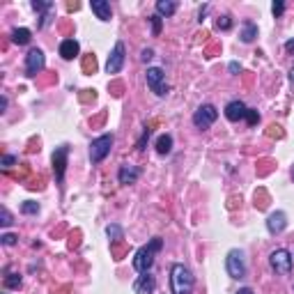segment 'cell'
<instances>
[{"label": "cell", "mask_w": 294, "mask_h": 294, "mask_svg": "<svg viewBox=\"0 0 294 294\" xmlns=\"http://www.w3.org/2000/svg\"><path fill=\"white\" fill-rule=\"evenodd\" d=\"M5 288H7V290L21 288V276H18V274H7V278H5Z\"/></svg>", "instance_id": "obj_21"}, {"label": "cell", "mask_w": 294, "mask_h": 294, "mask_svg": "<svg viewBox=\"0 0 294 294\" xmlns=\"http://www.w3.org/2000/svg\"><path fill=\"white\" fill-rule=\"evenodd\" d=\"M147 85H150L152 92H156L159 97L168 95V85L163 83V72L159 69V67H152V69H147Z\"/></svg>", "instance_id": "obj_7"}, {"label": "cell", "mask_w": 294, "mask_h": 294, "mask_svg": "<svg viewBox=\"0 0 294 294\" xmlns=\"http://www.w3.org/2000/svg\"><path fill=\"white\" fill-rule=\"evenodd\" d=\"M269 262H271V269L276 271V274H290L292 271V255H290V251H285V248H278V251H274L269 255Z\"/></svg>", "instance_id": "obj_4"}, {"label": "cell", "mask_w": 294, "mask_h": 294, "mask_svg": "<svg viewBox=\"0 0 294 294\" xmlns=\"http://www.w3.org/2000/svg\"><path fill=\"white\" fill-rule=\"evenodd\" d=\"M106 232H108V237L113 241H120L122 239V230H120V225H108V230H106Z\"/></svg>", "instance_id": "obj_24"}, {"label": "cell", "mask_w": 294, "mask_h": 294, "mask_svg": "<svg viewBox=\"0 0 294 294\" xmlns=\"http://www.w3.org/2000/svg\"><path fill=\"white\" fill-rule=\"evenodd\" d=\"M230 72L237 74V72H239V65H237V62H230Z\"/></svg>", "instance_id": "obj_34"}, {"label": "cell", "mask_w": 294, "mask_h": 294, "mask_svg": "<svg viewBox=\"0 0 294 294\" xmlns=\"http://www.w3.org/2000/svg\"><path fill=\"white\" fill-rule=\"evenodd\" d=\"M14 163H16V156H12V154L2 156V166H5V168H9V166H14Z\"/></svg>", "instance_id": "obj_31"}, {"label": "cell", "mask_w": 294, "mask_h": 294, "mask_svg": "<svg viewBox=\"0 0 294 294\" xmlns=\"http://www.w3.org/2000/svg\"><path fill=\"white\" fill-rule=\"evenodd\" d=\"M241 42L244 44H251L253 39H255V37H258V25L255 23H251V21H246V23H244V28H241Z\"/></svg>", "instance_id": "obj_17"}, {"label": "cell", "mask_w": 294, "mask_h": 294, "mask_svg": "<svg viewBox=\"0 0 294 294\" xmlns=\"http://www.w3.org/2000/svg\"><path fill=\"white\" fill-rule=\"evenodd\" d=\"M152 32H154V37L161 35V16H159V14L152 16Z\"/></svg>", "instance_id": "obj_28"}, {"label": "cell", "mask_w": 294, "mask_h": 294, "mask_svg": "<svg viewBox=\"0 0 294 294\" xmlns=\"http://www.w3.org/2000/svg\"><path fill=\"white\" fill-rule=\"evenodd\" d=\"M5 108H7V99L2 97V99H0V110H5Z\"/></svg>", "instance_id": "obj_35"}, {"label": "cell", "mask_w": 294, "mask_h": 294, "mask_svg": "<svg viewBox=\"0 0 294 294\" xmlns=\"http://www.w3.org/2000/svg\"><path fill=\"white\" fill-rule=\"evenodd\" d=\"M267 228H269L271 234L283 232V230L288 228V216H285L283 211H276V214H271L269 221H267Z\"/></svg>", "instance_id": "obj_13"}, {"label": "cell", "mask_w": 294, "mask_h": 294, "mask_svg": "<svg viewBox=\"0 0 294 294\" xmlns=\"http://www.w3.org/2000/svg\"><path fill=\"white\" fill-rule=\"evenodd\" d=\"M67 154H69V147H67V145H62V147H58V150L53 152V170H55V182H58V184H62V180H65Z\"/></svg>", "instance_id": "obj_8"}, {"label": "cell", "mask_w": 294, "mask_h": 294, "mask_svg": "<svg viewBox=\"0 0 294 294\" xmlns=\"http://www.w3.org/2000/svg\"><path fill=\"white\" fill-rule=\"evenodd\" d=\"M12 42L18 44V46L30 44V30H28V28H16V30L12 32Z\"/></svg>", "instance_id": "obj_19"}, {"label": "cell", "mask_w": 294, "mask_h": 294, "mask_svg": "<svg viewBox=\"0 0 294 294\" xmlns=\"http://www.w3.org/2000/svg\"><path fill=\"white\" fill-rule=\"evenodd\" d=\"M140 58H143V60H145V62H150V60H152V58H154V51H152V48H145L143 53H140Z\"/></svg>", "instance_id": "obj_32"}, {"label": "cell", "mask_w": 294, "mask_h": 294, "mask_svg": "<svg viewBox=\"0 0 294 294\" xmlns=\"http://www.w3.org/2000/svg\"><path fill=\"white\" fill-rule=\"evenodd\" d=\"M21 211H23V214H37V211H39V204L32 202V200H28V202L21 204Z\"/></svg>", "instance_id": "obj_23"}, {"label": "cell", "mask_w": 294, "mask_h": 294, "mask_svg": "<svg viewBox=\"0 0 294 294\" xmlns=\"http://www.w3.org/2000/svg\"><path fill=\"white\" fill-rule=\"evenodd\" d=\"M237 294H253V292H251V290H248V288H241Z\"/></svg>", "instance_id": "obj_37"}, {"label": "cell", "mask_w": 294, "mask_h": 294, "mask_svg": "<svg viewBox=\"0 0 294 294\" xmlns=\"http://www.w3.org/2000/svg\"><path fill=\"white\" fill-rule=\"evenodd\" d=\"M44 69V53L39 48H32L30 53L25 55V74L28 76H37Z\"/></svg>", "instance_id": "obj_10"}, {"label": "cell", "mask_w": 294, "mask_h": 294, "mask_svg": "<svg viewBox=\"0 0 294 294\" xmlns=\"http://www.w3.org/2000/svg\"><path fill=\"white\" fill-rule=\"evenodd\" d=\"M0 223H2L5 228H9V225H12V214H9V211H7L5 207L0 209Z\"/></svg>", "instance_id": "obj_27"}, {"label": "cell", "mask_w": 294, "mask_h": 294, "mask_svg": "<svg viewBox=\"0 0 294 294\" xmlns=\"http://www.w3.org/2000/svg\"><path fill=\"white\" fill-rule=\"evenodd\" d=\"M216 28H218V30H230V28H232V18H230V16H221L216 21Z\"/></svg>", "instance_id": "obj_25"}, {"label": "cell", "mask_w": 294, "mask_h": 294, "mask_svg": "<svg viewBox=\"0 0 294 294\" xmlns=\"http://www.w3.org/2000/svg\"><path fill=\"white\" fill-rule=\"evenodd\" d=\"M161 246H163V241L159 239V237H154L147 246H143L138 253H136V258H133V269L140 271V274H147V271L152 269V264H154V255L161 251Z\"/></svg>", "instance_id": "obj_2"}, {"label": "cell", "mask_w": 294, "mask_h": 294, "mask_svg": "<svg viewBox=\"0 0 294 294\" xmlns=\"http://www.w3.org/2000/svg\"><path fill=\"white\" fill-rule=\"evenodd\" d=\"M218 117V110L211 106V103H204V106H200L198 110H196V115H193V124L198 126V129H209L214 122H216Z\"/></svg>", "instance_id": "obj_6"}, {"label": "cell", "mask_w": 294, "mask_h": 294, "mask_svg": "<svg viewBox=\"0 0 294 294\" xmlns=\"http://www.w3.org/2000/svg\"><path fill=\"white\" fill-rule=\"evenodd\" d=\"M0 239H2V244H5V246H14V244H16V237H14V234H2Z\"/></svg>", "instance_id": "obj_30"}, {"label": "cell", "mask_w": 294, "mask_h": 294, "mask_svg": "<svg viewBox=\"0 0 294 294\" xmlns=\"http://www.w3.org/2000/svg\"><path fill=\"white\" fill-rule=\"evenodd\" d=\"M60 55L65 58V60H74L78 55V42L76 39H65V42L60 44Z\"/></svg>", "instance_id": "obj_16"}, {"label": "cell", "mask_w": 294, "mask_h": 294, "mask_svg": "<svg viewBox=\"0 0 294 294\" xmlns=\"http://www.w3.org/2000/svg\"><path fill=\"white\" fill-rule=\"evenodd\" d=\"M124 67V44L117 42L113 48V53L108 55V62H106V72L108 74H120V69Z\"/></svg>", "instance_id": "obj_9"}, {"label": "cell", "mask_w": 294, "mask_h": 294, "mask_svg": "<svg viewBox=\"0 0 294 294\" xmlns=\"http://www.w3.org/2000/svg\"><path fill=\"white\" fill-rule=\"evenodd\" d=\"M170 150H173V138H170L168 133L159 136V140H156V152H159V154H168Z\"/></svg>", "instance_id": "obj_20"}, {"label": "cell", "mask_w": 294, "mask_h": 294, "mask_svg": "<svg viewBox=\"0 0 294 294\" xmlns=\"http://www.w3.org/2000/svg\"><path fill=\"white\" fill-rule=\"evenodd\" d=\"M225 269H228V274L232 278H244L246 276V262H244V255H241V251H230L228 258H225Z\"/></svg>", "instance_id": "obj_5"}, {"label": "cell", "mask_w": 294, "mask_h": 294, "mask_svg": "<svg viewBox=\"0 0 294 294\" xmlns=\"http://www.w3.org/2000/svg\"><path fill=\"white\" fill-rule=\"evenodd\" d=\"M269 136H276V138H281V136H283V131H281V126H276V124H271V126H269Z\"/></svg>", "instance_id": "obj_33"}, {"label": "cell", "mask_w": 294, "mask_h": 294, "mask_svg": "<svg viewBox=\"0 0 294 294\" xmlns=\"http://www.w3.org/2000/svg\"><path fill=\"white\" fill-rule=\"evenodd\" d=\"M271 12H274V16H281V14L285 12V5H283L281 0H276V2H274V7H271Z\"/></svg>", "instance_id": "obj_29"}, {"label": "cell", "mask_w": 294, "mask_h": 294, "mask_svg": "<svg viewBox=\"0 0 294 294\" xmlns=\"http://www.w3.org/2000/svg\"><path fill=\"white\" fill-rule=\"evenodd\" d=\"M290 78H292V81H294V69H292V74H290Z\"/></svg>", "instance_id": "obj_38"}, {"label": "cell", "mask_w": 294, "mask_h": 294, "mask_svg": "<svg viewBox=\"0 0 294 294\" xmlns=\"http://www.w3.org/2000/svg\"><path fill=\"white\" fill-rule=\"evenodd\" d=\"M246 110L248 108L241 101H230L228 106H225V117H228L230 122H239L246 117Z\"/></svg>", "instance_id": "obj_12"}, {"label": "cell", "mask_w": 294, "mask_h": 294, "mask_svg": "<svg viewBox=\"0 0 294 294\" xmlns=\"http://www.w3.org/2000/svg\"><path fill=\"white\" fill-rule=\"evenodd\" d=\"M140 170L136 168V166H122L120 173H117V180H120V184H133V182L138 180Z\"/></svg>", "instance_id": "obj_14"}, {"label": "cell", "mask_w": 294, "mask_h": 294, "mask_svg": "<svg viewBox=\"0 0 294 294\" xmlns=\"http://www.w3.org/2000/svg\"><path fill=\"white\" fill-rule=\"evenodd\" d=\"M285 48H288V51H294V39H290V42L285 44Z\"/></svg>", "instance_id": "obj_36"}, {"label": "cell", "mask_w": 294, "mask_h": 294, "mask_svg": "<svg viewBox=\"0 0 294 294\" xmlns=\"http://www.w3.org/2000/svg\"><path fill=\"white\" fill-rule=\"evenodd\" d=\"M154 290H156V281L150 274H143V276H138V281L133 283V292L136 294H154Z\"/></svg>", "instance_id": "obj_11"}, {"label": "cell", "mask_w": 294, "mask_h": 294, "mask_svg": "<svg viewBox=\"0 0 294 294\" xmlns=\"http://www.w3.org/2000/svg\"><path fill=\"white\" fill-rule=\"evenodd\" d=\"M83 69H85L88 74H95V69H97V60H95V55H92V53L83 60Z\"/></svg>", "instance_id": "obj_22"}, {"label": "cell", "mask_w": 294, "mask_h": 294, "mask_svg": "<svg viewBox=\"0 0 294 294\" xmlns=\"http://www.w3.org/2000/svg\"><path fill=\"white\" fill-rule=\"evenodd\" d=\"M196 278L184 264H173L170 267V290L173 294H191Z\"/></svg>", "instance_id": "obj_1"}, {"label": "cell", "mask_w": 294, "mask_h": 294, "mask_svg": "<svg viewBox=\"0 0 294 294\" xmlns=\"http://www.w3.org/2000/svg\"><path fill=\"white\" fill-rule=\"evenodd\" d=\"M92 12L97 14V18H101V21H110V16H113L110 5L106 0H92Z\"/></svg>", "instance_id": "obj_15"}, {"label": "cell", "mask_w": 294, "mask_h": 294, "mask_svg": "<svg viewBox=\"0 0 294 294\" xmlns=\"http://www.w3.org/2000/svg\"><path fill=\"white\" fill-rule=\"evenodd\" d=\"M246 122H248L251 126H255V124H258V122H260V113H258V110L248 108V110H246Z\"/></svg>", "instance_id": "obj_26"}, {"label": "cell", "mask_w": 294, "mask_h": 294, "mask_svg": "<svg viewBox=\"0 0 294 294\" xmlns=\"http://www.w3.org/2000/svg\"><path fill=\"white\" fill-rule=\"evenodd\" d=\"M110 147H113V136H110V133H103V136H99L97 140H92V145H90L92 163H101L103 159L108 156Z\"/></svg>", "instance_id": "obj_3"}, {"label": "cell", "mask_w": 294, "mask_h": 294, "mask_svg": "<svg viewBox=\"0 0 294 294\" xmlns=\"http://www.w3.org/2000/svg\"><path fill=\"white\" fill-rule=\"evenodd\" d=\"M175 9H177V2H173V0H159V2H156L159 16H173Z\"/></svg>", "instance_id": "obj_18"}]
</instances>
